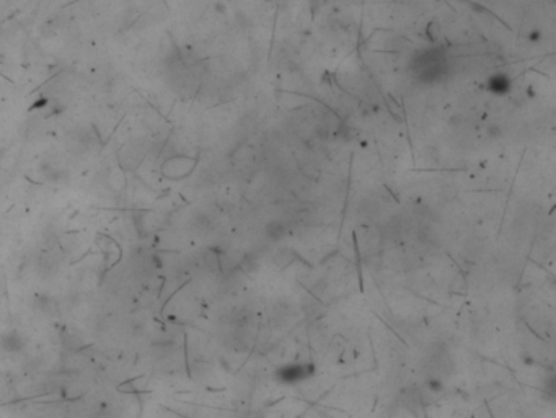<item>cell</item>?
<instances>
[{"label":"cell","mask_w":556,"mask_h":418,"mask_svg":"<svg viewBox=\"0 0 556 418\" xmlns=\"http://www.w3.org/2000/svg\"><path fill=\"white\" fill-rule=\"evenodd\" d=\"M446 67V62L442 59L439 49H426L418 58L416 69L420 72V79L423 82H436L442 77V70Z\"/></svg>","instance_id":"obj_1"},{"label":"cell","mask_w":556,"mask_h":418,"mask_svg":"<svg viewBox=\"0 0 556 418\" xmlns=\"http://www.w3.org/2000/svg\"><path fill=\"white\" fill-rule=\"evenodd\" d=\"M312 373V364H291L284 369H281L279 377L284 382H295V381H303L305 377H309Z\"/></svg>","instance_id":"obj_3"},{"label":"cell","mask_w":556,"mask_h":418,"mask_svg":"<svg viewBox=\"0 0 556 418\" xmlns=\"http://www.w3.org/2000/svg\"><path fill=\"white\" fill-rule=\"evenodd\" d=\"M511 88H512V79L506 72H496V74L489 75L486 80V90L491 95L503 96L509 93Z\"/></svg>","instance_id":"obj_2"},{"label":"cell","mask_w":556,"mask_h":418,"mask_svg":"<svg viewBox=\"0 0 556 418\" xmlns=\"http://www.w3.org/2000/svg\"><path fill=\"white\" fill-rule=\"evenodd\" d=\"M23 345H25V340H23V336L18 333V332H7L2 338H0V347L4 348V351L7 353H18Z\"/></svg>","instance_id":"obj_4"},{"label":"cell","mask_w":556,"mask_h":418,"mask_svg":"<svg viewBox=\"0 0 556 418\" xmlns=\"http://www.w3.org/2000/svg\"><path fill=\"white\" fill-rule=\"evenodd\" d=\"M542 38H543L542 30H538V28L530 30V31H529V35H527V39H529L530 43H540V41H542Z\"/></svg>","instance_id":"obj_5"}]
</instances>
